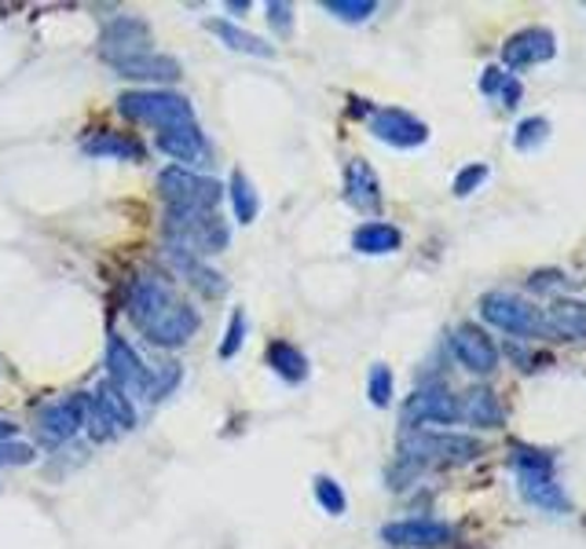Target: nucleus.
<instances>
[{"label":"nucleus","instance_id":"nucleus-1","mask_svg":"<svg viewBox=\"0 0 586 549\" xmlns=\"http://www.w3.org/2000/svg\"><path fill=\"white\" fill-rule=\"evenodd\" d=\"M129 319L159 348H184L198 334V312L159 274H143L132 287Z\"/></svg>","mask_w":586,"mask_h":549},{"label":"nucleus","instance_id":"nucleus-2","mask_svg":"<svg viewBox=\"0 0 586 549\" xmlns=\"http://www.w3.org/2000/svg\"><path fill=\"white\" fill-rule=\"evenodd\" d=\"M162 231L173 253L195 257V260L216 257V253H224L227 242H232V231H227V224L216 213H176V209H169Z\"/></svg>","mask_w":586,"mask_h":549},{"label":"nucleus","instance_id":"nucleus-3","mask_svg":"<svg viewBox=\"0 0 586 549\" xmlns=\"http://www.w3.org/2000/svg\"><path fill=\"white\" fill-rule=\"evenodd\" d=\"M480 454V440L458 436V432H429L411 429V436L400 443V462L411 472L433 469V466H466Z\"/></svg>","mask_w":586,"mask_h":549},{"label":"nucleus","instance_id":"nucleus-4","mask_svg":"<svg viewBox=\"0 0 586 549\" xmlns=\"http://www.w3.org/2000/svg\"><path fill=\"white\" fill-rule=\"evenodd\" d=\"M513 469H517V480H520V494L539 505L547 513H569L572 502L564 494L558 472H553V458L547 451H536V447H517L513 451Z\"/></svg>","mask_w":586,"mask_h":549},{"label":"nucleus","instance_id":"nucleus-5","mask_svg":"<svg viewBox=\"0 0 586 549\" xmlns=\"http://www.w3.org/2000/svg\"><path fill=\"white\" fill-rule=\"evenodd\" d=\"M118 110L129 121L154 125L159 132L165 129H180V125H195V107L191 100L180 96V92H165V89H136L118 96Z\"/></svg>","mask_w":586,"mask_h":549},{"label":"nucleus","instance_id":"nucleus-6","mask_svg":"<svg viewBox=\"0 0 586 549\" xmlns=\"http://www.w3.org/2000/svg\"><path fill=\"white\" fill-rule=\"evenodd\" d=\"M159 191L165 206L176 209V213H213L224 198V184L213 176H198L191 168L169 165L159 176Z\"/></svg>","mask_w":586,"mask_h":549},{"label":"nucleus","instance_id":"nucleus-7","mask_svg":"<svg viewBox=\"0 0 586 549\" xmlns=\"http://www.w3.org/2000/svg\"><path fill=\"white\" fill-rule=\"evenodd\" d=\"M480 315L495 326V330L509 334V337H520V341H528V337H547V315H542L536 304L517 297V293H506V290H491L480 297Z\"/></svg>","mask_w":586,"mask_h":549},{"label":"nucleus","instance_id":"nucleus-8","mask_svg":"<svg viewBox=\"0 0 586 549\" xmlns=\"http://www.w3.org/2000/svg\"><path fill=\"white\" fill-rule=\"evenodd\" d=\"M107 374H110V385H118L129 399L136 396L154 399V382H159V377H154L151 366L136 355V348L118 334L107 337Z\"/></svg>","mask_w":586,"mask_h":549},{"label":"nucleus","instance_id":"nucleus-9","mask_svg":"<svg viewBox=\"0 0 586 549\" xmlns=\"http://www.w3.org/2000/svg\"><path fill=\"white\" fill-rule=\"evenodd\" d=\"M85 418H89V396L73 393V396H62L59 404H48L37 410V440L45 443V447H59V443H67L78 436L81 429H85Z\"/></svg>","mask_w":586,"mask_h":549},{"label":"nucleus","instance_id":"nucleus-10","mask_svg":"<svg viewBox=\"0 0 586 549\" xmlns=\"http://www.w3.org/2000/svg\"><path fill=\"white\" fill-rule=\"evenodd\" d=\"M151 26L143 23V19L136 15H118L110 19L107 30H103L99 37V56L110 62V67H121V62H129L136 56H146L151 51Z\"/></svg>","mask_w":586,"mask_h":549},{"label":"nucleus","instance_id":"nucleus-11","mask_svg":"<svg viewBox=\"0 0 586 549\" xmlns=\"http://www.w3.org/2000/svg\"><path fill=\"white\" fill-rule=\"evenodd\" d=\"M458 421V396L447 393L444 385H429L403 404V425L422 429V425H455Z\"/></svg>","mask_w":586,"mask_h":549},{"label":"nucleus","instance_id":"nucleus-12","mask_svg":"<svg viewBox=\"0 0 586 549\" xmlns=\"http://www.w3.org/2000/svg\"><path fill=\"white\" fill-rule=\"evenodd\" d=\"M371 132H374V140L389 143V147H396V151H414V147L429 143V125L418 121L414 114L396 110V107L374 110L371 114Z\"/></svg>","mask_w":586,"mask_h":549},{"label":"nucleus","instance_id":"nucleus-13","mask_svg":"<svg viewBox=\"0 0 586 549\" xmlns=\"http://www.w3.org/2000/svg\"><path fill=\"white\" fill-rule=\"evenodd\" d=\"M452 352L469 374H491L499 371V344L491 341L488 330H480L477 323L455 326L452 334Z\"/></svg>","mask_w":586,"mask_h":549},{"label":"nucleus","instance_id":"nucleus-14","mask_svg":"<svg viewBox=\"0 0 586 549\" xmlns=\"http://www.w3.org/2000/svg\"><path fill=\"white\" fill-rule=\"evenodd\" d=\"M382 538L396 549H440L452 542V527L429 516H411V521H392L382 527Z\"/></svg>","mask_w":586,"mask_h":549},{"label":"nucleus","instance_id":"nucleus-15","mask_svg":"<svg viewBox=\"0 0 586 549\" xmlns=\"http://www.w3.org/2000/svg\"><path fill=\"white\" fill-rule=\"evenodd\" d=\"M558 56V37L550 34L547 26H528L520 34H513L502 48V62L509 70H528V67H539V62H550Z\"/></svg>","mask_w":586,"mask_h":549},{"label":"nucleus","instance_id":"nucleus-16","mask_svg":"<svg viewBox=\"0 0 586 549\" xmlns=\"http://www.w3.org/2000/svg\"><path fill=\"white\" fill-rule=\"evenodd\" d=\"M344 198H349L352 209L360 213L374 217L382 213V184H378V173L363 162V157H352L344 165Z\"/></svg>","mask_w":586,"mask_h":549},{"label":"nucleus","instance_id":"nucleus-17","mask_svg":"<svg viewBox=\"0 0 586 549\" xmlns=\"http://www.w3.org/2000/svg\"><path fill=\"white\" fill-rule=\"evenodd\" d=\"M458 421H469L477 429H499L506 421V410L491 388H469L458 396Z\"/></svg>","mask_w":586,"mask_h":549},{"label":"nucleus","instance_id":"nucleus-18","mask_svg":"<svg viewBox=\"0 0 586 549\" xmlns=\"http://www.w3.org/2000/svg\"><path fill=\"white\" fill-rule=\"evenodd\" d=\"M159 151L176 157V162H209V143L206 136L198 132V125H180V129H165L159 132Z\"/></svg>","mask_w":586,"mask_h":549},{"label":"nucleus","instance_id":"nucleus-19","mask_svg":"<svg viewBox=\"0 0 586 549\" xmlns=\"http://www.w3.org/2000/svg\"><path fill=\"white\" fill-rule=\"evenodd\" d=\"M118 78H129V81H180L184 78V67L176 62L173 56H159V51H146V56H136L129 62H121Z\"/></svg>","mask_w":586,"mask_h":549},{"label":"nucleus","instance_id":"nucleus-20","mask_svg":"<svg viewBox=\"0 0 586 549\" xmlns=\"http://www.w3.org/2000/svg\"><path fill=\"white\" fill-rule=\"evenodd\" d=\"M400 246H403L400 227L382 224V220H366V224L355 227V235H352V249L366 253V257H385V253H396Z\"/></svg>","mask_w":586,"mask_h":549},{"label":"nucleus","instance_id":"nucleus-21","mask_svg":"<svg viewBox=\"0 0 586 549\" xmlns=\"http://www.w3.org/2000/svg\"><path fill=\"white\" fill-rule=\"evenodd\" d=\"M206 30H209V34L220 37V45L243 51V56H257V59H271V56H276V48H271L265 37L249 34V30L235 26V23H224V19H209Z\"/></svg>","mask_w":586,"mask_h":549},{"label":"nucleus","instance_id":"nucleus-22","mask_svg":"<svg viewBox=\"0 0 586 549\" xmlns=\"http://www.w3.org/2000/svg\"><path fill=\"white\" fill-rule=\"evenodd\" d=\"M547 326L553 334L569 337V341H586V304L583 301H569V297H558L550 304V315H547Z\"/></svg>","mask_w":586,"mask_h":549},{"label":"nucleus","instance_id":"nucleus-23","mask_svg":"<svg viewBox=\"0 0 586 549\" xmlns=\"http://www.w3.org/2000/svg\"><path fill=\"white\" fill-rule=\"evenodd\" d=\"M85 154L118 157V162H143V143L125 132H96L92 140H85Z\"/></svg>","mask_w":586,"mask_h":549},{"label":"nucleus","instance_id":"nucleus-24","mask_svg":"<svg viewBox=\"0 0 586 549\" xmlns=\"http://www.w3.org/2000/svg\"><path fill=\"white\" fill-rule=\"evenodd\" d=\"M92 404H96L103 414L114 421V429H118V432L136 429V407H132V399L125 396L118 385L103 382V385L96 388V396H92Z\"/></svg>","mask_w":586,"mask_h":549},{"label":"nucleus","instance_id":"nucleus-25","mask_svg":"<svg viewBox=\"0 0 586 549\" xmlns=\"http://www.w3.org/2000/svg\"><path fill=\"white\" fill-rule=\"evenodd\" d=\"M268 366L282 377V382H290V385H301L308 377L305 352H301L297 344H290V341H276V344L268 348Z\"/></svg>","mask_w":586,"mask_h":549},{"label":"nucleus","instance_id":"nucleus-26","mask_svg":"<svg viewBox=\"0 0 586 549\" xmlns=\"http://www.w3.org/2000/svg\"><path fill=\"white\" fill-rule=\"evenodd\" d=\"M173 264L184 271V279L191 282V287L198 293H206V297H220V293L227 290V282H224V274L213 271V268H206V260H195V257H180V253H173Z\"/></svg>","mask_w":586,"mask_h":549},{"label":"nucleus","instance_id":"nucleus-27","mask_svg":"<svg viewBox=\"0 0 586 549\" xmlns=\"http://www.w3.org/2000/svg\"><path fill=\"white\" fill-rule=\"evenodd\" d=\"M227 198H232V209H235L238 224H254L257 213H260V198H257L254 184L246 179L243 168H235L232 179H227Z\"/></svg>","mask_w":586,"mask_h":549},{"label":"nucleus","instance_id":"nucleus-28","mask_svg":"<svg viewBox=\"0 0 586 549\" xmlns=\"http://www.w3.org/2000/svg\"><path fill=\"white\" fill-rule=\"evenodd\" d=\"M542 143H550V121L547 118H525L513 132V147L520 154H536Z\"/></svg>","mask_w":586,"mask_h":549},{"label":"nucleus","instance_id":"nucleus-29","mask_svg":"<svg viewBox=\"0 0 586 549\" xmlns=\"http://www.w3.org/2000/svg\"><path fill=\"white\" fill-rule=\"evenodd\" d=\"M312 488H316V502L323 505V513L344 516V510H349V499H344V491H341V483H338V480L316 477V480H312Z\"/></svg>","mask_w":586,"mask_h":549},{"label":"nucleus","instance_id":"nucleus-30","mask_svg":"<svg viewBox=\"0 0 586 549\" xmlns=\"http://www.w3.org/2000/svg\"><path fill=\"white\" fill-rule=\"evenodd\" d=\"M323 8H327L333 19H341V23H366V19L378 12L374 0H327Z\"/></svg>","mask_w":586,"mask_h":549},{"label":"nucleus","instance_id":"nucleus-31","mask_svg":"<svg viewBox=\"0 0 586 549\" xmlns=\"http://www.w3.org/2000/svg\"><path fill=\"white\" fill-rule=\"evenodd\" d=\"M366 396H371L374 407H389L392 404V371L385 363L371 366V377H366Z\"/></svg>","mask_w":586,"mask_h":549},{"label":"nucleus","instance_id":"nucleus-32","mask_svg":"<svg viewBox=\"0 0 586 549\" xmlns=\"http://www.w3.org/2000/svg\"><path fill=\"white\" fill-rule=\"evenodd\" d=\"M243 341H246V312L235 308L232 319H227V330H224V341H220L216 355L220 359H235L238 352H243Z\"/></svg>","mask_w":586,"mask_h":549},{"label":"nucleus","instance_id":"nucleus-33","mask_svg":"<svg viewBox=\"0 0 586 549\" xmlns=\"http://www.w3.org/2000/svg\"><path fill=\"white\" fill-rule=\"evenodd\" d=\"M37 458V451L30 443H19V440H0V469L4 466H30Z\"/></svg>","mask_w":586,"mask_h":549},{"label":"nucleus","instance_id":"nucleus-34","mask_svg":"<svg viewBox=\"0 0 586 549\" xmlns=\"http://www.w3.org/2000/svg\"><path fill=\"white\" fill-rule=\"evenodd\" d=\"M85 425H89V436L96 440V443H107L118 436V429H114V421L103 414V410L92 404V396H89V418H85Z\"/></svg>","mask_w":586,"mask_h":549},{"label":"nucleus","instance_id":"nucleus-35","mask_svg":"<svg viewBox=\"0 0 586 549\" xmlns=\"http://www.w3.org/2000/svg\"><path fill=\"white\" fill-rule=\"evenodd\" d=\"M484 179H488V165H480V162H477V165H466L462 173L455 176V195H458V198L473 195L477 187L484 184Z\"/></svg>","mask_w":586,"mask_h":549},{"label":"nucleus","instance_id":"nucleus-36","mask_svg":"<svg viewBox=\"0 0 586 549\" xmlns=\"http://www.w3.org/2000/svg\"><path fill=\"white\" fill-rule=\"evenodd\" d=\"M268 23L276 30L279 37H290L293 34V4H279V0H271L268 4Z\"/></svg>","mask_w":586,"mask_h":549},{"label":"nucleus","instance_id":"nucleus-37","mask_svg":"<svg viewBox=\"0 0 586 549\" xmlns=\"http://www.w3.org/2000/svg\"><path fill=\"white\" fill-rule=\"evenodd\" d=\"M506 81H509V73H506V70L488 67V70H484V78H480V92H484V96H499L502 84H506Z\"/></svg>","mask_w":586,"mask_h":549},{"label":"nucleus","instance_id":"nucleus-38","mask_svg":"<svg viewBox=\"0 0 586 549\" xmlns=\"http://www.w3.org/2000/svg\"><path fill=\"white\" fill-rule=\"evenodd\" d=\"M12 436H15V425H12V421L0 418V440H12Z\"/></svg>","mask_w":586,"mask_h":549}]
</instances>
